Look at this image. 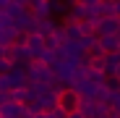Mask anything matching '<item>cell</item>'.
<instances>
[{"label":"cell","instance_id":"6","mask_svg":"<svg viewBox=\"0 0 120 118\" xmlns=\"http://www.w3.org/2000/svg\"><path fill=\"white\" fill-rule=\"evenodd\" d=\"M97 32H99V34H117V32H120V16H117V13L102 16L99 24H97Z\"/></svg>","mask_w":120,"mask_h":118},{"label":"cell","instance_id":"4","mask_svg":"<svg viewBox=\"0 0 120 118\" xmlns=\"http://www.w3.org/2000/svg\"><path fill=\"white\" fill-rule=\"evenodd\" d=\"M89 68L94 73H107V53L99 47V45L89 53Z\"/></svg>","mask_w":120,"mask_h":118},{"label":"cell","instance_id":"2","mask_svg":"<svg viewBox=\"0 0 120 118\" xmlns=\"http://www.w3.org/2000/svg\"><path fill=\"white\" fill-rule=\"evenodd\" d=\"M5 50V58L11 63H31L34 61V55H31V50L26 47V45H18V42H13V45H8V47H3Z\"/></svg>","mask_w":120,"mask_h":118},{"label":"cell","instance_id":"1","mask_svg":"<svg viewBox=\"0 0 120 118\" xmlns=\"http://www.w3.org/2000/svg\"><path fill=\"white\" fill-rule=\"evenodd\" d=\"M81 92H78L76 87H71V84H65V87H60V92H57V105L65 110V115H76V110H78V105H81Z\"/></svg>","mask_w":120,"mask_h":118},{"label":"cell","instance_id":"3","mask_svg":"<svg viewBox=\"0 0 120 118\" xmlns=\"http://www.w3.org/2000/svg\"><path fill=\"white\" fill-rule=\"evenodd\" d=\"M0 115L3 118H21V115H29V105L24 102H18V100H5V102H0Z\"/></svg>","mask_w":120,"mask_h":118},{"label":"cell","instance_id":"10","mask_svg":"<svg viewBox=\"0 0 120 118\" xmlns=\"http://www.w3.org/2000/svg\"><path fill=\"white\" fill-rule=\"evenodd\" d=\"M112 3H115V13L120 16V0H112Z\"/></svg>","mask_w":120,"mask_h":118},{"label":"cell","instance_id":"9","mask_svg":"<svg viewBox=\"0 0 120 118\" xmlns=\"http://www.w3.org/2000/svg\"><path fill=\"white\" fill-rule=\"evenodd\" d=\"M11 68H13V63H11V61H8V58L3 55V58H0V73H8Z\"/></svg>","mask_w":120,"mask_h":118},{"label":"cell","instance_id":"5","mask_svg":"<svg viewBox=\"0 0 120 118\" xmlns=\"http://www.w3.org/2000/svg\"><path fill=\"white\" fill-rule=\"evenodd\" d=\"M26 47L31 50V55H34V58H39V55L45 53V47H47L45 34H42V32H37V29H31V32L26 34Z\"/></svg>","mask_w":120,"mask_h":118},{"label":"cell","instance_id":"8","mask_svg":"<svg viewBox=\"0 0 120 118\" xmlns=\"http://www.w3.org/2000/svg\"><path fill=\"white\" fill-rule=\"evenodd\" d=\"M37 32H42V34H50V32H55L57 26H55V21L50 16H42V18H37V26H34Z\"/></svg>","mask_w":120,"mask_h":118},{"label":"cell","instance_id":"7","mask_svg":"<svg viewBox=\"0 0 120 118\" xmlns=\"http://www.w3.org/2000/svg\"><path fill=\"white\" fill-rule=\"evenodd\" d=\"M99 47L105 53H120V34H99Z\"/></svg>","mask_w":120,"mask_h":118},{"label":"cell","instance_id":"11","mask_svg":"<svg viewBox=\"0 0 120 118\" xmlns=\"http://www.w3.org/2000/svg\"><path fill=\"white\" fill-rule=\"evenodd\" d=\"M115 73H117V76H120V66H117V71H115Z\"/></svg>","mask_w":120,"mask_h":118}]
</instances>
